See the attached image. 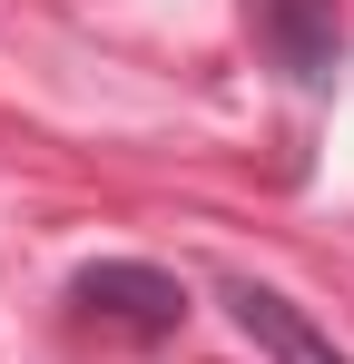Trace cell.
<instances>
[{"mask_svg":"<svg viewBox=\"0 0 354 364\" xmlns=\"http://www.w3.org/2000/svg\"><path fill=\"white\" fill-rule=\"evenodd\" d=\"M69 315L89 335H109V345H168L187 325V286L168 266H148V256H99V266L69 276Z\"/></svg>","mask_w":354,"mask_h":364,"instance_id":"1","label":"cell"},{"mask_svg":"<svg viewBox=\"0 0 354 364\" xmlns=\"http://www.w3.org/2000/svg\"><path fill=\"white\" fill-rule=\"evenodd\" d=\"M256 40L286 79L325 89L345 69V0H256Z\"/></svg>","mask_w":354,"mask_h":364,"instance_id":"2","label":"cell"},{"mask_svg":"<svg viewBox=\"0 0 354 364\" xmlns=\"http://www.w3.org/2000/svg\"><path fill=\"white\" fill-rule=\"evenodd\" d=\"M227 315H236V335H246L266 364H354L305 305H286L276 286H256V276H236V286H227Z\"/></svg>","mask_w":354,"mask_h":364,"instance_id":"3","label":"cell"}]
</instances>
